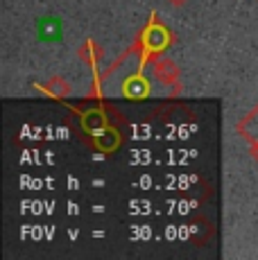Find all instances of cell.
<instances>
[{
	"instance_id": "6da1fadb",
	"label": "cell",
	"mask_w": 258,
	"mask_h": 260,
	"mask_svg": "<svg viewBox=\"0 0 258 260\" xmlns=\"http://www.w3.org/2000/svg\"><path fill=\"white\" fill-rule=\"evenodd\" d=\"M172 41H175V37H172L170 27L158 23L156 16H152L150 25H147V27L141 32V37H138V48L143 50V59L156 57V54H161L163 50L170 48Z\"/></svg>"
},
{
	"instance_id": "7a4b0ae2",
	"label": "cell",
	"mask_w": 258,
	"mask_h": 260,
	"mask_svg": "<svg viewBox=\"0 0 258 260\" xmlns=\"http://www.w3.org/2000/svg\"><path fill=\"white\" fill-rule=\"evenodd\" d=\"M122 93L127 100H145L150 95V82L143 73H136L134 77H127L122 84Z\"/></svg>"
},
{
	"instance_id": "3957f363",
	"label": "cell",
	"mask_w": 258,
	"mask_h": 260,
	"mask_svg": "<svg viewBox=\"0 0 258 260\" xmlns=\"http://www.w3.org/2000/svg\"><path fill=\"white\" fill-rule=\"evenodd\" d=\"M93 147L102 154H111L120 147V134L111 127H104L98 134H93Z\"/></svg>"
},
{
	"instance_id": "277c9868",
	"label": "cell",
	"mask_w": 258,
	"mask_h": 260,
	"mask_svg": "<svg viewBox=\"0 0 258 260\" xmlns=\"http://www.w3.org/2000/svg\"><path fill=\"white\" fill-rule=\"evenodd\" d=\"M37 37L41 41H59L61 39V21L54 16H43L37 21Z\"/></svg>"
},
{
	"instance_id": "5b68a950",
	"label": "cell",
	"mask_w": 258,
	"mask_h": 260,
	"mask_svg": "<svg viewBox=\"0 0 258 260\" xmlns=\"http://www.w3.org/2000/svg\"><path fill=\"white\" fill-rule=\"evenodd\" d=\"M154 77L161 84H175L179 79V68H177V63L172 59L158 57L154 61Z\"/></svg>"
},
{
	"instance_id": "8992f818",
	"label": "cell",
	"mask_w": 258,
	"mask_h": 260,
	"mask_svg": "<svg viewBox=\"0 0 258 260\" xmlns=\"http://www.w3.org/2000/svg\"><path fill=\"white\" fill-rule=\"evenodd\" d=\"M82 124H84V129H86V132H91V134H98L100 129L109 127V124H107V116H104L100 109H91V111L84 113V116H82Z\"/></svg>"
},
{
	"instance_id": "52a82bcc",
	"label": "cell",
	"mask_w": 258,
	"mask_h": 260,
	"mask_svg": "<svg viewBox=\"0 0 258 260\" xmlns=\"http://www.w3.org/2000/svg\"><path fill=\"white\" fill-rule=\"evenodd\" d=\"M43 91H46L48 95H50V98H54V100H61V98H66L68 95V91H71V86H68V82L63 77H52L50 82L46 84V86H43Z\"/></svg>"
},
{
	"instance_id": "ba28073f",
	"label": "cell",
	"mask_w": 258,
	"mask_h": 260,
	"mask_svg": "<svg viewBox=\"0 0 258 260\" xmlns=\"http://www.w3.org/2000/svg\"><path fill=\"white\" fill-rule=\"evenodd\" d=\"M100 54H102V50L98 48L93 41H86V46L79 50V57L86 59V63H95L98 59H100Z\"/></svg>"
},
{
	"instance_id": "9c48e42d",
	"label": "cell",
	"mask_w": 258,
	"mask_h": 260,
	"mask_svg": "<svg viewBox=\"0 0 258 260\" xmlns=\"http://www.w3.org/2000/svg\"><path fill=\"white\" fill-rule=\"evenodd\" d=\"M251 154H254V156H256V158H258V141H256V143H254V149H251Z\"/></svg>"
},
{
	"instance_id": "30bf717a",
	"label": "cell",
	"mask_w": 258,
	"mask_h": 260,
	"mask_svg": "<svg viewBox=\"0 0 258 260\" xmlns=\"http://www.w3.org/2000/svg\"><path fill=\"white\" fill-rule=\"evenodd\" d=\"M172 5H177V7H179V5H183V3H188V0H170Z\"/></svg>"
}]
</instances>
